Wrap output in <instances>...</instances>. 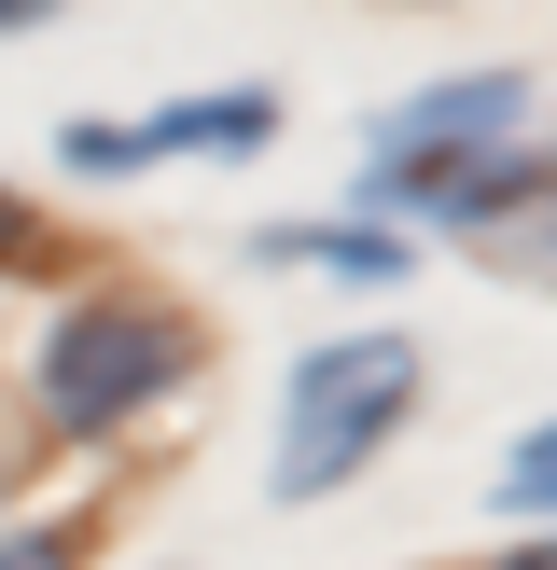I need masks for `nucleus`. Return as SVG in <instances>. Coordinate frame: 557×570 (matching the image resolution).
Returning a JSON list of instances; mask_svg holds the SVG:
<instances>
[{
  "label": "nucleus",
  "mask_w": 557,
  "mask_h": 570,
  "mask_svg": "<svg viewBox=\"0 0 557 570\" xmlns=\"http://www.w3.org/2000/svg\"><path fill=\"white\" fill-rule=\"evenodd\" d=\"M516 111H529L516 70H460V83H432V98H404L362 139V195H377V209H432V223L473 237V223L529 181L516 167Z\"/></svg>",
  "instance_id": "nucleus-1"
},
{
  "label": "nucleus",
  "mask_w": 557,
  "mask_h": 570,
  "mask_svg": "<svg viewBox=\"0 0 557 570\" xmlns=\"http://www.w3.org/2000/svg\"><path fill=\"white\" fill-rule=\"evenodd\" d=\"M404 404H418V348H404V334H334V348H306L293 390H278V460H265V488L278 501H334L390 432H404Z\"/></svg>",
  "instance_id": "nucleus-2"
},
{
  "label": "nucleus",
  "mask_w": 557,
  "mask_h": 570,
  "mask_svg": "<svg viewBox=\"0 0 557 570\" xmlns=\"http://www.w3.org/2000/svg\"><path fill=\"white\" fill-rule=\"evenodd\" d=\"M182 362H195V334L167 321V306L98 293V306H70V321L42 334V417H56V432H126Z\"/></svg>",
  "instance_id": "nucleus-3"
},
{
  "label": "nucleus",
  "mask_w": 557,
  "mask_h": 570,
  "mask_svg": "<svg viewBox=\"0 0 557 570\" xmlns=\"http://www.w3.org/2000/svg\"><path fill=\"white\" fill-rule=\"evenodd\" d=\"M265 139H278L265 83H209V98H167L139 126H70V167L111 181V167H195V154H265Z\"/></svg>",
  "instance_id": "nucleus-4"
},
{
  "label": "nucleus",
  "mask_w": 557,
  "mask_h": 570,
  "mask_svg": "<svg viewBox=\"0 0 557 570\" xmlns=\"http://www.w3.org/2000/svg\"><path fill=\"white\" fill-rule=\"evenodd\" d=\"M265 265H321V278H404L390 223H265Z\"/></svg>",
  "instance_id": "nucleus-5"
},
{
  "label": "nucleus",
  "mask_w": 557,
  "mask_h": 570,
  "mask_svg": "<svg viewBox=\"0 0 557 570\" xmlns=\"http://www.w3.org/2000/svg\"><path fill=\"white\" fill-rule=\"evenodd\" d=\"M473 237H488V250H501V265H516V278H557V181H544V167H529V181L501 195V209L473 223Z\"/></svg>",
  "instance_id": "nucleus-6"
},
{
  "label": "nucleus",
  "mask_w": 557,
  "mask_h": 570,
  "mask_svg": "<svg viewBox=\"0 0 557 570\" xmlns=\"http://www.w3.org/2000/svg\"><path fill=\"white\" fill-rule=\"evenodd\" d=\"M501 515H557V417L516 445V460H501Z\"/></svg>",
  "instance_id": "nucleus-7"
},
{
  "label": "nucleus",
  "mask_w": 557,
  "mask_h": 570,
  "mask_svg": "<svg viewBox=\"0 0 557 570\" xmlns=\"http://www.w3.org/2000/svg\"><path fill=\"white\" fill-rule=\"evenodd\" d=\"M0 570H70V543H56V529H14V543H0Z\"/></svg>",
  "instance_id": "nucleus-8"
},
{
  "label": "nucleus",
  "mask_w": 557,
  "mask_h": 570,
  "mask_svg": "<svg viewBox=\"0 0 557 570\" xmlns=\"http://www.w3.org/2000/svg\"><path fill=\"white\" fill-rule=\"evenodd\" d=\"M28 250H42V223H28L14 195H0V265H28Z\"/></svg>",
  "instance_id": "nucleus-9"
},
{
  "label": "nucleus",
  "mask_w": 557,
  "mask_h": 570,
  "mask_svg": "<svg viewBox=\"0 0 557 570\" xmlns=\"http://www.w3.org/2000/svg\"><path fill=\"white\" fill-rule=\"evenodd\" d=\"M42 14H70V0H0V42H14V28H42Z\"/></svg>",
  "instance_id": "nucleus-10"
},
{
  "label": "nucleus",
  "mask_w": 557,
  "mask_h": 570,
  "mask_svg": "<svg viewBox=\"0 0 557 570\" xmlns=\"http://www.w3.org/2000/svg\"><path fill=\"white\" fill-rule=\"evenodd\" d=\"M488 570H557V543H529V557H488Z\"/></svg>",
  "instance_id": "nucleus-11"
}]
</instances>
